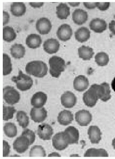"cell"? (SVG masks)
<instances>
[{"label": "cell", "instance_id": "obj_12", "mask_svg": "<svg viewBox=\"0 0 115 159\" xmlns=\"http://www.w3.org/2000/svg\"><path fill=\"white\" fill-rule=\"evenodd\" d=\"M61 102L65 108H72L76 104L77 98L73 93L67 91L61 95Z\"/></svg>", "mask_w": 115, "mask_h": 159}, {"label": "cell", "instance_id": "obj_3", "mask_svg": "<svg viewBox=\"0 0 115 159\" xmlns=\"http://www.w3.org/2000/svg\"><path fill=\"white\" fill-rule=\"evenodd\" d=\"M12 80L16 83L17 89L20 90L25 92L30 89L33 85L32 78L29 75L24 74L20 69L18 76H13Z\"/></svg>", "mask_w": 115, "mask_h": 159}, {"label": "cell", "instance_id": "obj_44", "mask_svg": "<svg viewBox=\"0 0 115 159\" xmlns=\"http://www.w3.org/2000/svg\"><path fill=\"white\" fill-rule=\"evenodd\" d=\"M48 157H60L61 156L59 155L58 153H56V152H53V153H51L50 154L48 155Z\"/></svg>", "mask_w": 115, "mask_h": 159}, {"label": "cell", "instance_id": "obj_39", "mask_svg": "<svg viewBox=\"0 0 115 159\" xmlns=\"http://www.w3.org/2000/svg\"><path fill=\"white\" fill-rule=\"evenodd\" d=\"M96 7L101 11H105L109 8L110 2H96Z\"/></svg>", "mask_w": 115, "mask_h": 159}, {"label": "cell", "instance_id": "obj_10", "mask_svg": "<svg viewBox=\"0 0 115 159\" xmlns=\"http://www.w3.org/2000/svg\"><path fill=\"white\" fill-rule=\"evenodd\" d=\"M37 134L41 139L50 140L53 134V130L48 124L43 123L38 126Z\"/></svg>", "mask_w": 115, "mask_h": 159}, {"label": "cell", "instance_id": "obj_1", "mask_svg": "<svg viewBox=\"0 0 115 159\" xmlns=\"http://www.w3.org/2000/svg\"><path fill=\"white\" fill-rule=\"evenodd\" d=\"M48 68L44 62L41 60H34L29 62L25 67L28 74L38 78H43L47 75Z\"/></svg>", "mask_w": 115, "mask_h": 159}, {"label": "cell", "instance_id": "obj_18", "mask_svg": "<svg viewBox=\"0 0 115 159\" xmlns=\"http://www.w3.org/2000/svg\"><path fill=\"white\" fill-rule=\"evenodd\" d=\"M90 27L96 33H102L107 28V24L104 20L99 18L93 19L90 23Z\"/></svg>", "mask_w": 115, "mask_h": 159}, {"label": "cell", "instance_id": "obj_31", "mask_svg": "<svg viewBox=\"0 0 115 159\" xmlns=\"http://www.w3.org/2000/svg\"><path fill=\"white\" fill-rule=\"evenodd\" d=\"M12 71L11 58L7 54H3V75L10 74Z\"/></svg>", "mask_w": 115, "mask_h": 159}, {"label": "cell", "instance_id": "obj_14", "mask_svg": "<svg viewBox=\"0 0 115 159\" xmlns=\"http://www.w3.org/2000/svg\"><path fill=\"white\" fill-rule=\"evenodd\" d=\"M47 100V95L44 92H38L34 93L31 98V105L35 108H43Z\"/></svg>", "mask_w": 115, "mask_h": 159}, {"label": "cell", "instance_id": "obj_7", "mask_svg": "<svg viewBox=\"0 0 115 159\" xmlns=\"http://www.w3.org/2000/svg\"><path fill=\"white\" fill-rule=\"evenodd\" d=\"M53 146L57 150H64L67 148L69 143L64 132L56 134L52 139Z\"/></svg>", "mask_w": 115, "mask_h": 159}, {"label": "cell", "instance_id": "obj_42", "mask_svg": "<svg viewBox=\"0 0 115 159\" xmlns=\"http://www.w3.org/2000/svg\"><path fill=\"white\" fill-rule=\"evenodd\" d=\"M109 28L113 34L115 35V20L111 21L109 23Z\"/></svg>", "mask_w": 115, "mask_h": 159}, {"label": "cell", "instance_id": "obj_22", "mask_svg": "<svg viewBox=\"0 0 115 159\" xmlns=\"http://www.w3.org/2000/svg\"><path fill=\"white\" fill-rule=\"evenodd\" d=\"M73 115L70 111L64 110L60 112L58 116V121L60 125H67L73 120Z\"/></svg>", "mask_w": 115, "mask_h": 159}, {"label": "cell", "instance_id": "obj_47", "mask_svg": "<svg viewBox=\"0 0 115 159\" xmlns=\"http://www.w3.org/2000/svg\"><path fill=\"white\" fill-rule=\"evenodd\" d=\"M113 147L115 149V138L113 139Z\"/></svg>", "mask_w": 115, "mask_h": 159}, {"label": "cell", "instance_id": "obj_45", "mask_svg": "<svg viewBox=\"0 0 115 159\" xmlns=\"http://www.w3.org/2000/svg\"><path fill=\"white\" fill-rule=\"evenodd\" d=\"M69 4L72 7L78 6L80 5V2H69Z\"/></svg>", "mask_w": 115, "mask_h": 159}, {"label": "cell", "instance_id": "obj_38", "mask_svg": "<svg viewBox=\"0 0 115 159\" xmlns=\"http://www.w3.org/2000/svg\"><path fill=\"white\" fill-rule=\"evenodd\" d=\"M10 152V146L6 141H3V157H8Z\"/></svg>", "mask_w": 115, "mask_h": 159}, {"label": "cell", "instance_id": "obj_40", "mask_svg": "<svg viewBox=\"0 0 115 159\" xmlns=\"http://www.w3.org/2000/svg\"><path fill=\"white\" fill-rule=\"evenodd\" d=\"M10 20V15L9 13L7 11H3V25L4 26L5 25L9 23Z\"/></svg>", "mask_w": 115, "mask_h": 159}, {"label": "cell", "instance_id": "obj_9", "mask_svg": "<svg viewBox=\"0 0 115 159\" xmlns=\"http://www.w3.org/2000/svg\"><path fill=\"white\" fill-rule=\"evenodd\" d=\"M35 27L36 30L40 34H47L51 30L52 25L49 19L44 17L37 20Z\"/></svg>", "mask_w": 115, "mask_h": 159}, {"label": "cell", "instance_id": "obj_36", "mask_svg": "<svg viewBox=\"0 0 115 159\" xmlns=\"http://www.w3.org/2000/svg\"><path fill=\"white\" fill-rule=\"evenodd\" d=\"M30 157H45V150L40 145H35L30 149Z\"/></svg>", "mask_w": 115, "mask_h": 159}, {"label": "cell", "instance_id": "obj_24", "mask_svg": "<svg viewBox=\"0 0 115 159\" xmlns=\"http://www.w3.org/2000/svg\"><path fill=\"white\" fill-rule=\"evenodd\" d=\"M90 32L88 28L81 27L75 32V37L76 41L82 43L87 42L90 38Z\"/></svg>", "mask_w": 115, "mask_h": 159}, {"label": "cell", "instance_id": "obj_26", "mask_svg": "<svg viewBox=\"0 0 115 159\" xmlns=\"http://www.w3.org/2000/svg\"><path fill=\"white\" fill-rule=\"evenodd\" d=\"M10 51L12 56L16 59L22 58L25 54V48L21 44H14L12 46Z\"/></svg>", "mask_w": 115, "mask_h": 159}, {"label": "cell", "instance_id": "obj_4", "mask_svg": "<svg viewBox=\"0 0 115 159\" xmlns=\"http://www.w3.org/2000/svg\"><path fill=\"white\" fill-rule=\"evenodd\" d=\"M90 89L94 91L98 98L103 102H107L111 99V90L108 83L104 82L100 85L94 84L90 87Z\"/></svg>", "mask_w": 115, "mask_h": 159}, {"label": "cell", "instance_id": "obj_35", "mask_svg": "<svg viewBox=\"0 0 115 159\" xmlns=\"http://www.w3.org/2000/svg\"><path fill=\"white\" fill-rule=\"evenodd\" d=\"M16 110L13 106H3V120L7 121L8 120L13 118V115Z\"/></svg>", "mask_w": 115, "mask_h": 159}, {"label": "cell", "instance_id": "obj_27", "mask_svg": "<svg viewBox=\"0 0 115 159\" xmlns=\"http://www.w3.org/2000/svg\"><path fill=\"white\" fill-rule=\"evenodd\" d=\"M78 55L83 60H90L94 54L93 49L88 46H82L78 49Z\"/></svg>", "mask_w": 115, "mask_h": 159}, {"label": "cell", "instance_id": "obj_25", "mask_svg": "<svg viewBox=\"0 0 115 159\" xmlns=\"http://www.w3.org/2000/svg\"><path fill=\"white\" fill-rule=\"evenodd\" d=\"M11 12L15 16L24 15L26 11V7L25 3L21 2H14L11 5Z\"/></svg>", "mask_w": 115, "mask_h": 159}, {"label": "cell", "instance_id": "obj_23", "mask_svg": "<svg viewBox=\"0 0 115 159\" xmlns=\"http://www.w3.org/2000/svg\"><path fill=\"white\" fill-rule=\"evenodd\" d=\"M42 43V38L37 34H31L28 35L26 39L27 46L31 49L39 48Z\"/></svg>", "mask_w": 115, "mask_h": 159}, {"label": "cell", "instance_id": "obj_43", "mask_svg": "<svg viewBox=\"0 0 115 159\" xmlns=\"http://www.w3.org/2000/svg\"><path fill=\"white\" fill-rule=\"evenodd\" d=\"M29 4L34 8H39L44 5V2H30Z\"/></svg>", "mask_w": 115, "mask_h": 159}, {"label": "cell", "instance_id": "obj_30", "mask_svg": "<svg viewBox=\"0 0 115 159\" xmlns=\"http://www.w3.org/2000/svg\"><path fill=\"white\" fill-rule=\"evenodd\" d=\"M108 153L103 148H89L85 152L84 157H108Z\"/></svg>", "mask_w": 115, "mask_h": 159}, {"label": "cell", "instance_id": "obj_6", "mask_svg": "<svg viewBox=\"0 0 115 159\" xmlns=\"http://www.w3.org/2000/svg\"><path fill=\"white\" fill-rule=\"evenodd\" d=\"M30 145L29 139L25 136L18 137L13 143V149L20 154L25 153Z\"/></svg>", "mask_w": 115, "mask_h": 159}, {"label": "cell", "instance_id": "obj_19", "mask_svg": "<svg viewBox=\"0 0 115 159\" xmlns=\"http://www.w3.org/2000/svg\"><path fill=\"white\" fill-rule=\"evenodd\" d=\"M88 19L87 11L81 9L75 10L72 13V20L75 24L81 25L86 22Z\"/></svg>", "mask_w": 115, "mask_h": 159}, {"label": "cell", "instance_id": "obj_8", "mask_svg": "<svg viewBox=\"0 0 115 159\" xmlns=\"http://www.w3.org/2000/svg\"><path fill=\"white\" fill-rule=\"evenodd\" d=\"M75 120L80 126H88L92 121V116L89 111L81 110L75 114Z\"/></svg>", "mask_w": 115, "mask_h": 159}, {"label": "cell", "instance_id": "obj_16", "mask_svg": "<svg viewBox=\"0 0 115 159\" xmlns=\"http://www.w3.org/2000/svg\"><path fill=\"white\" fill-rule=\"evenodd\" d=\"M43 47L46 52L49 54H53L58 51L60 47V44L57 39L50 38L45 41Z\"/></svg>", "mask_w": 115, "mask_h": 159}, {"label": "cell", "instance_id": "obj_34", "mask_svg": "<svg viewBox=\"0 0 115 159\" xmlns=\"http://www.w3.org/2000/svg\"><path fill=\"white\" fill-rule=\"evenodd\" d=\"M95 61L98 66H104L109 63V56L105 52H99L95 56Z\"/></svg>", "mask_w": 115, "mask_h": 159}, {"label": "cell", "instance_id": "obj_2", "mask_svg": "<svg viewBox=\"0 0 115 159\" xmlns=\"http://www.w3.org/2000/svg\"><path fill=\"white\" fill-rule=\"evenodd\" d=\"M49 73L53 77L58 78L61 72L65 71L66 62L62 57L53 56L49 59Z\"/></svg>", "mask_w": 115, "mask_h": 159}, {"label": "cell", "instance_id": "obj_21", "mask_svg": "<svg viewBox=\"0 0 115 159\" xmlns=\"http://www.w3.org/2000/svg\"><path fill=\"white\" fill-rule=\"evenodd\" d=\"M98 100V98L95 94L90 89L86 91L83 94V102L88 107L90 108L94 107L97 102Z\"/></svg>", "mask_w": 115, "mask_h": 159}, {"label": "cell", "instance_id": "obj_33", "mask_svg": "<svg viewBox=\"0 0 115 159\" xmlns=\"http://www.w3.org/2000/svg\"><path fill=\"white\" fill-rule=\"evenodd\" d=\"M3 130L6 135L9 138H14L16 136L18 133L17 126L14 123L12 122L6 123Z\"/></svg>", "mask_w": 115, "mask_h": 159}, {"label": "cell", "instance_id": "obj_5", "mask_svg": "<svg viewBox=\"0 0 115 159\" xmlns=\"http://www.w3.org/2000/svg\"><path fill=\"white\" fill-rule=\"evenodd\" d=\"M3 98L7 103L14 105L20 101L21 95L14 87L7 86L3 89Z\"/></svg>", "mask_w": 115, "mask_h": 159}, {"label": "cell", "instance_id": "obj_46", "mask_svg": "<svg viewBox=\"0 0 115 159\" xmlns=\"http://www.w3.org/2000/svg\"><path fill=\"white\" fill-rule=\"evenodd\" d=\"M112 87L113 89V90L115 92V77L113 80V81L112 83Z\"/></svg>", "mask_w": 115, "mask_h": 159}, {"label": "cell", "instance_id": "obj_29", "mask_svg": "<svg viewBox=\"0 0 115 159\" xmlns=\"http://www.w3.org/2000/svg\"><path fill=\"white\" fill-rule=\"evenodd\" d=\"M17 37V34L14 29L10 26H5L3 28V39L7 42H12Z\"/></svg>", "mask_w": 115, "mask_h": 159}, {"label": "cell", "instance_id": "obj_11", "mask_svg": "<svg viewBox=\"0 0 115 159\" xmlns=\"http://www.w3.org/2000/svg\"><path fill=\"white\" fill-rule=\"evenodd\" d=\"M58 37L63 42L68 41L72 35V29L70 25L63 24L58 27L57 32Z\"/></svg>", "mask_w": 115, "mask_h": 159}, {"label": "cell", "instance_id": "obj_20", "mask_svg": "<svg viewBox=\"0 0 115 159\" xmlns=\"http://www.w3.org/2000/svg\"><path fill=\"white\" fill-rule=\"evenodd\" d=\"M88 134L92 143H98L101 140L102 133L97 126L91 125L90 126Z\"/></svg>", "mask_w": 115, "mask_h": 159}, {"label": "cell", "instance_id": "obj_41", "mask_svg": "<svg viewBox=\"0 0 115 159\" xmlns=\"http://www.w3.org/2000/svg\"><path fill=\"white\" fill-rule=\"evenodd\" d=\"M83 5L85 7L88 9H95L96 7V2L94 3H88V2H83Z\"/></svg>", "mask_w": 115, "mask_h": 159}, {"label": "cell", "instance_id": "obj_28", "mask_svg": "<svg viewBox=\"0 0 115 159\" xmlns=\"http://www.w3.org/2000/svg\"><path fill=\"white\" fill-rule=\"evenodd\" d=\"M56 14L60 20L67 19L70 15V8L66 3H61L56 7Z\"/></svg>", "mask_w": 115, "mask_h": 159}, {"label": "cell", "instance_id": "obj_17", "mask_svg": "<svg viewBox=\"0 0 115 159\" xmlns=\"http://www.w3.org/2000/svg\"><path fill=\"white\" fill-rule=\"evenodd\" d=\"M89 86V80L84 75H78L74 80V89L78 92H83L86 90Z\"/></svg>", "mask_w": 115, "mask_h": 159}, {"label": "cell", "instance_id": "obj_13", "mask_svg": "<svg viewBox=\"0 0 115 159\" xmlns=\"http://www.w3.org/2000/svg\"><path fill=\"white\" fill-rule=\"evenodd\" d=\"M30 117L34 122L41 123L47 117V111L44 108H32L30 112Z\"/></svg>", "mask_w": 115, "mask_h": 159}, {"label": "cell", "instance_id": "obj_32", "mask_svg": "<svg viewBox=\"0 0 115 159\" xmlns=\"http://www.w3.org/2000/svg\"><path fill=\"white\" fill-rule=\"evenodd\" d=\"M16 119L19 125L23 128L27 127L29 124V118L28 116L26 113L23 111L17 112Z\"/></svg>", "mask_w": 115, "mask_h": 159}, {"label": "cell", "instance_id": "obj_15", "mask_svg": "<svg viewBox=\"0 0 115 159\" xmlns=\"http://www.w3.org/2000/svg\"><path fill=\"white\" fill-rule=\"evenodd\" d=\"M64 132L69 144L78 143L79 133L76 128L74 126H70L66 128Z\"/></svg>", "mask_w": 115, "mask_h": 159}, {"label": "cell", "instance_id": "obj_37", "mask_svg": "<svg viewBox=\"0 0 115 159\" xmlns=\"http://www.w3.org/2000/svg\"><path fill=\"white\" fill-rule=\"evenodd\" d=\"M21 135L25 136L27 137L30 141V145L34 143L35 141V134L33 131L29 129H26L22 133Z\"/></svg>", "mask_w": 115, "mask_h": 159}]
</instances>
